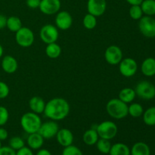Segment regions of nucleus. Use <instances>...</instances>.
Instances as JSON below:
<instances>
[{
  "instance_id": "nucleus-18",
  "label": "nucleus",
  "mask_w": 155,
  "mask_h": 155,
  "mask_svg": "<svg viewBox=\"0 0 155 155\" xmlns=\"http://www.w3.org/2000/svg\"><path fill=\"white\" fill-rule=\"evenodd\" d=\"M45 104L46 103L41 97L34 96L30 98V101H29V107L32 112L37 114H40L44 112Z\"/></svg>"
},
{
  "instance_id": "nucleus-36",
  "label": "nucleus",
  "mask_w": 155,
  "mask_h": 155,
  "mask_svg": "<svg viewBox=\"0 0 155 155\" xmlns=\"http://www.w3.org/2000/svg\"><path fill=\"white\" fill-rule=\"evenodd\" d=\"M0 155H16V151L9 146H2L0 148Z\"/></svg>"
},
{
  "instance_id": "nucleus-8",
  "label": "nucleus",
  "mask_w": 155,
  "mask_h": 155,
  "mask_svg": "<svg viewBox=\"0 0 155 155\" xmlns=\"http://www.w3.org/2000/svg\"><path fill=\"white\" fill-rule=\"evenodd\" d=\"M39 36L42 42L47 45L56 42L59 36L58 30L52 24H46L41 28Z\"/></svg>"
},
{
  "instance_id": "nucleus-13",
  "label": "nucleus",
  "mask_w": 155,
  "mask_h": 155,
  "mask_svg": "<svg viewBox=\"0 0 155 155\" xmlns=\"http://www.w3.org/2000/svg\"><path fill=\"white\" fill-rule=\"evenodd\" d=\"M61 6L60 0H41L39 8L45 15H52L60 11Z\"/></svg>"
},
{
  "instance_id": "nucleus-38",
  "label": "nucleus",
  "mask_w": 155,
  "mask_h": 155,
  "mask_svg": "<svg viewBox=\"0 0 155 155\" xmlns=\"http://www.w3.org/2000/svg\"><path fill=\"white\" fill-rule=\"evenodd\" d=\"M41 0H26V4L30 8H37L39 7Z\"/></svg>"
},
{
  "instance_id": "nucleus-31",
  "label": "nucleus",
  "mask_w": 155,
  "mask_h": 155,
  "mask_svg": "<svg viewBox=\"0 0 155 155\" xmlns=\"http://www.w3.org/2000/svg\"><path fill=\"white\" fill-rule=\"evenodd\" d=\"M83 26L85 27V28L88 29V30H92V29L95 28L97 25L96 17L91 15V14L88 13L87 15H85V17L83 18Z\"/></svg>"
},
{
  "instance_id": "nucleus-25",
  "label": "nucleus",
  "mask_w": 155,
  "mask_h": 155,
  "mask_svg": "<svg viewBox=\"0 0 155 155\" xmlns=\"http://www.w3.org/2000/svg\"><path fill=\"white\" fill-rule=\"evenodd\" d=\"M6 27L10 31L15 32L20 30L22 27V22L21 20L18 17L11 16L7 18V23H6Z\"/></svg>"
},
{
  "instance_id": "nucleus-24",
  "label": "nucleus",
  "mask_w": 155,
  "mask_h": 155,
  "mask_svg": "<svg viewBox=\"0 0 155 155\" xmlns=\"http://www.w3.org/2000/svg\"><path fill=\"white\" fill-rule=\"evenodd\" d=\"M45 53H46V55L50 58H57L61 55V48L56 42L48 44L46 48H45Z\"/></svg>"
},
{
  "instance_id": "nucleus-17",
  "label": "nucleus",
  "mask_w": 155,
  "mask_h": 155,
  "mask_svg": "<svg viewBox=\"0 0 155 155\" xmlns=\"http://www.w3.org/2000/svg\"><path fill=\"white\" fill-rule=\"evenodd\" d=\"M27 145L32 150L40 149L41 147L43 145L44 139L39 133H34L29 134L27 140Z\"/></svg>"
},
{
  "instance_id": "nucleus-43",
  "label": "nucleus",
  "mask_w": 155,
  "mask_h": 155,
  "mask_svg": "<svg viewBox=\"0 0 155 155\" xmlns=\"http://www.w3.org/2000/svg\"><path fill=\"white\" fill-rule=\"evenodd\" d=\"M3 48H2V45L1 44H0V58H2V56L3 55Z\"/></svg>"
},
{
  "instance_id": "nucleus-11",
  "label": "nucleus",
  "mask_w": 155,
  "mask_h": 155,
  "mask_svg": "<svg viewBox=\"0 0 155 155\" xmlns=\"http://www.w3.org/2000/svg\"><path fill=\"white\" fill-rule=\"evenodd\" d=\"M59 127L57 123L54 120H51L42 124L38 133L44 139H51L56 136Z\"/></svg>"
},
{
  "instance_id": "nucleus-7",
  "label": "nucleus",
  "mask_w": 155,
  "mask_h": 155,
  "mask_svg": "<svg viewBox=\"0 0 155 155\" xmlns=\"http://www.w3.org/2000/svg\"><path fill=\"white\" fill-rule=\"evenodd\" d=\"M139 28L143 36L148 38L155 37V19L151 16H142L139 20Z\"/></svg>"
},
{
  "instance_id": "nucleus-10",
  "label": "nucleus",
  "mask_w": 155,
  "mask_h": 155,
  "mask_svg": "<svg viewBox=\"0 0 155 155\" xmlns=\"http://www.w3.org/2000/svg\"><path fill=\"white\" fill-rule=\"evenodd\" d=\"M104 59L110 65H117L123 59L122 50L117 45H110L104 52Z\"/></svg>"
},
{
  "instance_id": "nucleus-9",
  "label": "nucleus",
  "mask_w": 155,
  "mask_h": 155,
  "mask_svg": "<svg viewBox=\"0 0 155 155\" xmlns=\"http://www.w3.org/2000/svg\"><path fill=\"white\" fill-rule=\"evenodd\" d=\"M119 64L120 73L124 77H131L137 72V62L131 58H126L122 59Z\"/></svg>"
},
{
  "instance_id": "nucleus-14",
  "label": "nucleus",
  "mask_w": 155,
  "mask_h": 155,
  "mask_svg": "<svg viewBox=\"0 0 155 155\" xmlns=\"http://www.w3.org/2000/svg\"><path fill=\"white\" fill-rule=\"evenodd\" d=\"M56 27L59 30H67L71 28L73 24V18L71 14L66 11H61L57 13L55 18Z\"/></svg>"
},
{
  "instance_id": "nucleus-44",
  "label": "nucleus",
  "mask_w": 155,
  "mask_h": 155,
  "mask_svg": "<svg viewBox=\"0 0 155 155\" xmlns=\"http://www.w3.org/2000/svg\"><path fill=\"white\" fill-rule=\"evenodd\" d=\"M1 147H2V141L0 140V148H1Z\"/></svg>"
},
{
  "instance_id": "nucleus-20",
  "label": "nucleus",
  "mask_w": 155,
  "mask_h": 155,
  "mask_svg": "<svg viewBox=\"0 0 155 155\" xmlns=\"http://www.w3.org/2000/svg\"><path fill=\"white\" fill-rule=\"evenodd\" d=\"M151 150L146 143L139 142L135 143L130 149V155H150Z\"/></svg>"
},
{
  "instance_id": "nucleus-19",
  "label": "nucleus",
  "mask_w": 155,
  "mask_h": 155,
  "mask_svg": "<svg viewBox=\"0 0 155 155\" xmlns=\"http://www.w3.org/2000/svg\"><path fill=\"white\" fill-rule=\"evenodd\" d=\"M142 73L146 77H153L155 75V58H148L145 59L141 66Z\"/></svg>"
},
{
  "instance_id": "nucleus-35",
  "label": "nucleus",
  "mask_w": 155,
  "mask_h": 155,
  "mask_svg": "<svg viewBox=\"0 0 155 155\" xmlns=\"http://www.w3.org/2000/svg\"><path fill=\"white\" fill-rule=\"evenodd\" d=\"M9 87L5 83L0 81V99H3L9 95Z\"/></svg>"
},
{
  "instance_id": "nucleus-6",
  "label": "nucleus",
  "mask_w": 155,
  "mask_h": 155,
  "mask_svg": "<svg viewBox=\"0 0 155 155\" xmlns=\"http://www.w3.org/2000/svg\"><path fill=\"white\" fill-rule=\"evenodd\" d=\"M135 92L136 95L142 99H152L155 97V86L151 82L143 80L136 85Z\"/></svg>"
},
{
  "instance_id": "nucleus-33",
  "label": "nucleus",
  "mask_w": 155,
  "mask_h": 155,
  "mask_svg": "<svg viewBox=\"0 0 155 155\" xmlns=\"http://www.w3.org/2000/svg\"><path fill=\"white\" fill-rule=\"evenodd\" d=\"M61 155H83L81 150L75 145H71L64 147Z\"/></svg>"
},
{
  "instance_id": "nucleus-21",
  "label": "nucleus",
  "mask_w": 155,
  "mask_h": 155,
  "mask_svg": "<svg viewBox=\"0 0 155 155\" xmlns=\"http://www.w3.org/2000/svg\"><path fill=\"white\" fill-rule=\"evenodd\" d=\"M98 139H99V136L95 129H89L86 130L83 136V142L89 146L95 145Z\"/></svg>"
},
{
  "instance_id": "nucleus-29",
  "label": "nucleus",
  "mask_w": 155,
  "mask_h": 155,
  "mask_svg": "<svg viewBox=\"0 0 155 155\" xmlns=\"http://www.w3.org/2000/svg\"><path fill=\"white\" fill-rule=\"evenodd\" d=\"M144 113L143 107L139 103H133L128 106V114L133 117H139Z\"/></svg>"
},
{
  "instance_id": "nucleus-15",
  "label": "nucleus",
  "mask_w": 155,
  "mask_h": 155,
  "mask_svg": "<svg viewBox=\"0 0 155 155\" xmlns=\"http://www.w3.org/2000/svg\"><path fill=\"white\" fill-rule=\"evenodd\" d=\"M56 139L58 144L64 148L72 145L74 142V135L68 129H61L56 135Z\"/></svg>"
},
{
  "instance_id": "nucleus-27",
  "label": "nucleus",
  "mask_w": 155,
  "mask_h": 155,
  "mask_svg": "<svg viewBox=\"0 0 155 155\" xmlns=\"http://www.w3.org/2000/svg\"><path fill=\"white\" fill-rule=\"evenodd\" d=\"M143 121L146 125L155 126V107H151L143 113Z\"/></svg>"
},
{
  "instance_id": "nucleus-5",
  "label": "nucleus",
  "mask_w": 155,
  "mask_h": 155,
  "mask_svg": "<svg viewBox=\"0 0 155 155\" xmlns=\"http://www.w3.org/2000/svg\"><path fill=\"white\" fill-rule=\"evenodd\" d=\"M35 36L33 32L30 28L22 27L15 34L16 42L23 48H27L31 46L34 42Z\"/></svg>"
},
{
  "instance_id": "nucleus-1",
  "label": "nucleus",
  "mask_w": 155,
  "mask_h": 155,
  "mask_svg": "<svg viewBox=\"0 0 155 155\" xmlns=\"http://www.w3.org/2000/svg\"><path fill=\"white\" fill-rule=\"evenodd\" d=\"M70 109L69 103L64 98H54L45 104L43 114L51 120H62L68 116Z\"/></svg>"
},
{
  "instance_id": "nucleus-40",
  "label": "nucleus",
  "mask_w": 155,
  "mask_h": 155,
  "mask_svg": "<svg viewBox=\"0 0 155 155\" xmlns=\"http://www.w3.org/2000/svg\"><path fill=\"white\" fill-rule=\"evenodd\" d=\"M6 23H7V18L5 15L0 14V30H2L6 27Z\"/></svg>"
},
{
  "instance_id": "nucleus-4",
  "label": "nucleus",
  "mask_w": 155,
  "mask_h": 155,
  "mask_svg": "<svg viewBox=\"0 0 155 155\" xmlns=\"http://www.w3.org/2000/svg\"><path fill=\"white\" fill-rule=\"evenodd\" d=\"M95 130L98 133L99 138L107 139V140L114 139L117 136L118 131L117 127L115 123L109 120L101 122L97 126Z\"/></svg>"
},
{
  "instance_id": "nucleus-34",
  "label": "nucleus",
  "mask_w": 155,
  "mask_h": 155,
  "mask_svg": "<svg viewBox=\"0 0 155 155\" xmlns=\"http://www.w3.org/2000/svg\"><path fill=\"white\" fill-rule=\"evenodd\" d=\"M9 118L8 110L4 106H0V127L4 126Z\"/></svg>"
},
{
  "instance_id": "nucleus-42",
  "label": "nucleus",
  "mask_w": 155,
  "mask_h": 155,
  "mask_svg": "<svg viewBox=\"0 0 155 155\" xmlns=\"http://www.w3.org/2000/svg\"><path fill=\"white\" fill-rule=\"evenodd\" d=\"M36 155H52L48 150L47 149H39Z\"/></svg>"
},
{
  "instance_id": "nucleus-32",
  "label": "nucleus",
  "mask_w": 155,
  "mask_h": 155,
  "mask_svg": "<svg viewBox=\"0 0 155 155\" xmlns=\"http://www.w3.org/2000/svg\"><path fill=\"white\" fill-rule=\"evenodd\" d=\"M129 14L130 18L133 20H140L143 16V12L140 5H131Z\"/></svg>"
},
{
  "instance_id": "nucleus-26",
  "label": "nucleus",
  "mask_w": 155,
  "mask_h": 155,
  "mask_svg": "<svg viewBox=\"0 0 155 155\" xmlns=\"http://www.w3.org/2000/svg\"><path fill=\"white\" fill-rule=\"evenodd\" d=\"M143 14L148 16L155 15V0H143L140 5Z\"/></svg>"
},
{
  "instance_id": "nucleus-23",
  "label": "nucleus",
  "mask_w": 155,
  "mask_h": 155,
  "mask_svg": "<svg viewBox=\"0 0 155 155\" xmlns=\"http://www.w3.org/2000/svg\"><path fill=\"white\" fill-rule=\"evenodd\" d=\"M136 96V94L134 89H131V88H124V89H121L120 92H119V98H118L126 104H129L135 99Z\"/></svg>"
},
{
  "instance_id": "nucleus-3",
  "label": "nucleus",
  "mask_w": 155,
  "mask_h": 155,
  "mask_svg": "<svg viewBox=\"0 0 155 155\" xmlns=\"http://www.w3.org/2000/svg\"><path fill=\"white\" fill-rule=\"evenodd\" d=\"M42 124V120L39 114L33 112H27L21 118V127L28 134L37 133Z\"/></svg>"
},
{
  "instance_id": "nucleus-2",
  "label": "nucleus",
  "mask_w": 155,
  "mask_h": 155,
  "mask_svg": "<svg viewBox=\"0 0 155 155\" xmlns=\"http://www.w3.org/2000/svg\"><path fill=\"white\" fill-rule=\"evenodd\" d=\"M109 116L116 120L124 119L128 115V106L119 98H112L106 105Z\"/></svg>"
},
{
  "instance_id": "nucleus-37",
  "label": "nucleus",
  "mask_w": 155,
  "mask_h": 155,
  "mask_svg": "<svg viewBox=\"0 0 155 155\" xmlns=\"http://www.w3.org/2000/svg\"><path fill=\"white\" fill-rule=\"evenodd\" d=\"M16 155H34L33 153L32 149H30L29 147H23L21 149L18 150L16 151Z\"/></svg>"
},
{
  "instance_id": "nucleus-12",
  "label": "nucleus",
  "mask_w": 155,
  "mask_h": 155,
  "mask_svg": "<svg viewBox=\"0 0 155 155\" xmlns=\"http://www.w3.org/2000/svg\"><path fill=\"white\" fill-rule=\"evenodd\" d=\"M106 9H107L106 0H88V12L96 18L104 15Z\"/></svg>"
},
{
  "instance_id": "nucleus-39",
  "label": "nucleus",
  "mask_w": 155,
  "mask_h": 155,
  "mask_svg": "<svg viewBox=\"0 0 155 155\" xmlns=\"http://www.w3.org/2000/svg\"><path fill=\"white\" fill-rule=\"evenodd\" d=\"M8 136V133L5 129L0 127V140L3 141L7 139Z\"/></svg>"
},
{
  "instance_id": "nucleus-22",
  "label": "nucleus",
  "mask_w": 155,
  "mask_h": 155,
  "mask_svg": "<svg viewBox=\"0 0 155 155\" xmlns=\"http://www.w3.org/2000/svg\"><path fill=\"white\" fill-rule=\"evenodd\" d=\"M110 155H130V149L126 144L118 143L114 144L110 148Z\"/></svg>"
},
{
  "instance_id": "nucleus-28",
  "label": "nucleus",
  "mask_w": 155,
  "mask_h": 155,
  "mask_svg": "<svg viewBox=\"0 0 155 155\" xmlns=\"http://www.w3.org/2000/svg\"><path fill=\"white\" fill-rule=\"evenodd\" d=\"M96 147L97 149L99 152L102 153L104 154H107L110 152V148H111V144H110V140L104 139H101L100 138L96 142Z\"/></svg>"
},
{
  "instance_id": "nucleus-16",
  "label": "nucleus",
  "mask_w": 155,
  "mask_h": 155,
  "mask_svg": "<svg viewBox=\"0 0 155 155\" xmlns=\"http://www.w3.org/2000/svg\"><path fill=\"white\" fill-rule=\"evenodd\" d=\"M1 64L3 71L9 74L16 72L18 68V64L17 60L11 55L5 56L2 60Z\"/></svg>"
},
{
  "instance_id": "nucleus-41",
  "label": "nucleus",
  "mask_w": 155,
  "mask_h": 155,
  "mask_svg": "<svg viewBox=\"0 0 155 155\" xmlns=\"http://www.w3.org/2000/svg\"><path fill=\"white\" fill-rule=\"evenodd\" d=\"M130 5H140L143 0H126Z\"/></svg>"
},
{
  "instance_id": "nucleus-30",
  "label": "nucleus",
  "mask_w": 155,
  "mask_h": 155,
  "mask_svg": "<svg viewBox=\"0 0 155 155\" xmlns=\"http://www.w3.org/2000/svg\"><path fill=\"white\" fill-rule=\"evenodd\" d=\"M8 146L15 150V151H17L18 150L25 146V142H24V139L20 136H14L9 139Z\"/></svg>"
}]
</instances>
